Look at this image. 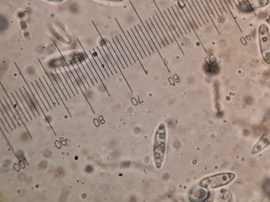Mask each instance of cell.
Here are the masks:
<instances>
[{
    "label": "cell",
    "mask_w": 270,
    "mask_h": 202,
    "mask_svg": "<svg viewBox=\"0 0 270 202\" xmlns=\"http://www.w3.org/2000/svg\"><path fill=\"white\" fill-rule=\"evenodd\" d=\"M234 177L235 175L233 173H222L205 178L200 184L201 186L205 187L216 188L227 184Z\"/></svg>",
    "instance_id": "6da1fadb"
},
{
    "label": "cell",
    "mask_w": 270,
    "mask_h": 202,
    "mask_svg": "<svg viewBox=\"0 0 270 202\" xmlns=\"http://www.w3.org/2000/svg\"><path fill=\"white\" fill-rule=\"evenodd\" d=\"M134 10H135V12H136V14H137V16H138V18H139V20H140V22H141V24H142V26H143V27H144V29H145V31H146V32H147V35H148V37H149V39H150V41H152V43H153V45H154V48H155V49H156V51H157V53H158V54H159V56H160V57H161V60H162V61H163V63H164V64H165V66H166V67H167V70H168V72H170V71H169V68H168V66H167V64H166V63H165V61H164V59H163V56H161V54H160V52H159V50H158V48H157V46H156V44H155V42H154V41H153V38H152V37H151V36H150V34H149V32H148V30H147V28H146V26H145V24H144V23H143V22H142V20H141V18H140V16H139V15H138V13H137V11H136V10H135V8H134Z\"/></svg>",
    "instance_id": "7a4b0ae2"
},
{
    "label": "cell",
    "mask_w": 270,
    "mask_h": 202,
    "mask_svg": "<svg viewBox=\"0 0 270 202\" xmlns=\"http://www.w3.org/2000/svg\"><path fill=\"white\" fill-rule=\"evenodd\" d=\"M259 142L262 143V145H256L255 146V147H254V149H253L252 151L253 153H256L260 152L261 150H262L263 149H264L267 145H268L270 143V142L269 141V139H267L266 137H265V138H261V140L259 141Z\"/></svg>",
    "instance_id": "3957f363"
},
{
    "label": "cell",
    "mask_w": 270,
    "mask_h": 202,
    "mask_svg": "<svg viewBox=\"0 0 270 202\" xmlns=\"http://www.w3.org/2000/svg\"><path fill=\"white\" fill-rule=\"evenodd\" d=\"M153 1H154V3H155V5H156V7H157V8H158V11H159V13H160V15H161V17H162V18H163V20H164V22H165V24H166V26H167V27H168V29H169V31H170V33H171V34H172V37H173V38H174V40H175V42H176V43H177V45H178V47H179V48H180V51H181V53H183V55H185V54H184V52H183V50H182V49H181V47H180V44H179V43H178V41H177V40H176V37H175V35H174V33H172V30H171V29H170V26H169V25H168V23H167V21H166V19H165V18H164V15H163V14H162V13H161V11H160V9H159V8H158V6H157V4H156V2H155V1H154V0H153Z\"/></svg>",
    "instance_id": "277c9868"
},
{
    "label": "cell",
    "mask_w": 270,
    "mask_h": 202,
    "mask_svg": "<svg viewBox=\"0 0 270 202\" xmlns=\"http://www.w3.org/2000/svg\"><path fill=\"white\" fill-rule=\"evenodd\" d=\"M178 5H179V6H180V8H181V10H182V11L183 12V13H184V14L185 15V17H186V18L187 20V21H188V23H189V25L191 26V28H192V30H193V31H194V33L195 34V35H196V36H197V39H198V40H199V41L200 42V44H201V45H202V47H203V49H204V50H205V49L204 48V46H203V44H202V43L201 42V41H200V37H199V36H198V35H197V33H196V31H195V29H194V25H193V24H192V23H191V21H190V20H189V19L188 18V16H187V14H186L185 12L184 11V10H183V8L182 7V6H181L180 5V3H179V2H178Z\"/></svg>",
    "instance_id": "5b68a950"
},
{
    "label": "cell",
    "mask_w": 270,
    "mask_h": 202,
    "mask_svg": "<svg viewBox=\"0 0 270 202\" xmlns=\"http://www.w3.org/2000/svg\"><path fill=\"white\" fill-rule=\"evenodd\" d=\"M120 29H121V31H122V33H123V34H124V36H125V38H126V40H127V42H128V44H129V45H130V48H131V50H133V53H134V54H135V56H136V58H137V60H138V62H139V63H140V65H141V67H142V69H143V70H144V72H145V73H146V75H147V71H146V70H145V68H144V66H143V65H142V63H141V61H140V59H139V57H138V55H137V54H136V52H135V50H134V49H133V46H132V45H131V43H130V41H129V40H128V37H127V36H126V34H125V32H124V31H123V30H122V29H121V27H120Z\"/></svg>",
    "instance_id": "8992f818"
},
{
    "label": "cell",
    "mask_w": 270,
    "mask_h": 202,
    "mask_svg": "<svg viewBox=\"0 0 270 202\" xmlns=\"http://www.w3.org/2000/svg\"><path fill=\"white\" fill-rule=\"evenodd\" d=\"M8 27V22L3 17L1 18V31L5 30Z\"/></svg>",
    "instance_id": "52a82bcc"
},
{
    "label": "cell",
    "mask_w": 270,
    "mask_h": 202,
    "mask_svg": "<svg viewBox=\"0 0 270 202\" xmlns=\"http://www.w3.org/2000/svg\"><path fill=\"white\" fill-rule=\"evenodd\" d=\"M164 13H165V15H166V16H167V19H168V21H169V23H170V25H171V26H172V29H173V30H174V31H175V33H176V35H177V37H178V38H179V39H180V35H179V34H178V32H177V31H176V28H175V26H174V25H173V24H172V21H171V20H170V18H169V16H168V15H167V13H166V11H165V10H164Z\"/></svg>",
    "instance_id": "ba28073f"
},
{
    "label": "cell",
    "mask_w": 270,
    "mask_h": 202,
    "mask_svg": "<svg viewBox=\"0 0 270 202\" xmlns=\"http://www.w3.org/2000/svg\"><path fill=\"white\" fill-rule=\"evenodd\" d=\"M149 21H150V23H151V24H152V26H153V28H154V30H155V31H156V33H157V35H158V37H159V39H160V41H161V43H162V44H163V46H164V47H166V45H165V43H164V41H163V39H162V38H161V36H160V34H159V33H158V31H157V29H156V27H155V26H154V23H153V21H152V20H151V19H150V18H149Z\"/></svg>",
    "instance_id": "9c48e42d"
},
{
    "label": "cell",
    "mask_w": 270,
    "mask_h": 202,
    "mask_svg": "<svg viewBox=\"0 0 270 202\" xmlns=\"http://www.w3.org/2000/svg\"><path fill=\"white\" fill-rule=\"evenodd\" d=\"M153 19H154V21H155V23H156V25H157V26L159 30H160V32H161V34H162V35H163V37H164V39H165V41H166V43L168 45H169V42H168V41L167 39V38H166V37L165 35H164V33H163V31H162V30L161 29V28H160V26L159 25L157 21H156V19H155V17H154V16H153Z\"/></svg>",
    "instance_id": "30bf717a"
},
{
    "label": "cell",
    "mask_w": 270,
    "mask_h": 202,
    "mask_svg": "<svg viewBox=\"0 0 270 202\" xmlns=\"http://www.w3.org/2000/svg\"><path fill=\"white\" fill-rule=\"evenodd\" d=\"M138 27H139V29H140V31H141V33H142V35H144V37H145V40H146V41H147V43H148V45H149V47H150V49H151V50H152V52H153V53H155V51H154V49H153V47H152V45H151V44H150V43H149V41H148V39H147V37H146V35H145V33H144V31H143V30H142V29H141V26H140V25H139V24H138Z\"/></svg>",
    "instance_id": "8fae6325"
},
{
    "label": "cell",
    "mask_w": 270,
    "mask_h": 202,
    "mask_svg": "<svg viewBox=\"0 0 270 202\" xmlns=\"http://www.w3.org/2000/svg\"><path fill=\"white\" fill-rule=\"evenodd\" d=\"M145 22H146V23L147 25L148 26V28H149V30H150V32H152V34H153V36H154V38H155V40L156 41V42H157V43L158 44V45H159V46L160 49H162V47L161 46V45L160 44L159 42V41H158V40H157V37H156V36H155V34H154V32H153V30H152V28L150 27V26L149 24V23H148V22H147V21H146H146H145Z\"/></svg>",
    "instance_id": "7c38bea8"
},
{
    "label": "cell",
    "mask_w": 270,
    "mask_h": 202,
    "mask_svg": "<svg viewBox=\"0 0 270 202\" xmlns=\"http://www.w3.org/2000/svg\"><path fill=\"white\" fill-rule=\"evenodd\" d=\"M134 28H135V30H136V32H137V34H138V36H139V37H140V40H141V41H142V43H143V44H144V46H145V48H146V50H147V52H148V54H149V55H151V53H150V51H149V49H148V48H147V45H146V43H145V42H144V40H143V39H142V37H141V35H140V33H139V32H138V30H137V27H136V26H134Z\"/></svg>",
    "instance_id": "4fadbf2b"
},
{
    "label": "cell",
    "mask_w": 270,
    "mask_h": 202,
    "mask_svg": "<svg viewBox=\"0 0 270 202\" xmlns=\"http://www.w3.org/2000/svg\"><path fill=\"white\" fill-rule=\"evenodd\" d=\"M156 16H157V19H158V20H159V22H160V24H161V25H162V26H163V27L164 28V30H165V32H166V34H167V36H168V38H169V40H170V42H171L172 43H173V41L172 40V38L170 37V35H169V34H168V33L167 31V30H166V29L165 27L164 26V24H163V22H162V21H161L160 19V18H159V17L158 15V14H156Z\"/></svg>",
    "instance_id": "5bb4252c"
},
{
    "label": "cell",
    "mask_w": 270,
    "mask_h": 202,
    "mask_svg": "<svg viewBox=\"0 0 270 202\" xmlns=\"http://www.w3.org/2000/svg\"><path fill=\"white\" fill-rule=\"evenodd\" d=\"M130 30H131V32H132V33H133V36H134V37H135V39H136V41H137V42H138V44H139V46H140V48H141V50H142V52L144 53V54L145 56L146 57H147V55L146 53V52H145V51H144V50L143 48H142V45H141V44H140V42H139V41L138 40V38H137V36H136V35L135 33H134V32L133 31V29H131H131H130Z\"/></svg>",
    "instance_id": "9a60e30c"
},
{
    "label": "cell",
    "mask_w": 270,
    "mask_h": 202,
    "mask_svg": "<svg viewBox=\"0 0 270 202\" xmlns=\"http://www.w3.org/2000/svg\"><path fill=\"white\" fill-rule=\"evenodd\" d=\"M182 2H183V3H184V5L185 7V8H186V10H187V12H188V14L189 15L190 17H191V18L192 20V22H193V23H194V26H195L196 27V29H198V26H197V24H196V22H195V20H194V19H193V16H192V15L191 14V12H189V11L188 10V8H187V6L186 5V4H185L184 2V1H182Z\"/></svg>",
    "instance_id": "2e32d148"
},
{
    "label": "cell",
    "mask_w": 270,
    "mask_h": 202,
    "mask_svg": "<svg viewBox=\"0 0 270 202\" xmlns=\"http://www.w3.org/2000/svg\"><path fill=\"white\" fill-rule=\"evenodd\" d=\"M167 10H168V12H169V14H170V16H171V17H172V20H173V21H174V23H175V24H176V26H177V28H178V30H179V31H180V34H181V36H183V37H184V35H183V32H181V30H180V26H179V25H178V24H177V22H176V20H175V19H174V16H173V15H172V13H171V12H170V10H169V8H167Z\"/></svg>",
    "instance_id": "e0dca14e"
},
{
    "label": "cell",
    "mask_w": 270,
    "mask_h": 202,
    "mask_svg": "<svg viewBox=\"0 0 270 202\" xmlns=\"http://www.w3.org/2000/svg\"><path fill=\"white\" fill-rule=\"evenodd\" d=\"M186 2H187V3H188V5L189 7V8H190V9H191V11L192 12V13H193V14H194V16H195V18H196V20H197V22H198V24H199V25H200V27H202V24H201V23H200V21H199V20H198V18H197V15H196V14H195V12H194V11L193 10V8H192V6L191 5V4H190V3H189V2L188 1V0H186Z\"/></svg>",
    "instance_id": "ac0fdd59"
},
{
    "label": "cell",
    "mask_w": 270,
    "mask_h": 202,
    "mask_svg": "<svg viewBox=\"0 0 270 202\" xmlns=\"http://www.w3.org/2000/svg\"><path fill=\"white\" fill-rule=\"evenodd\" d=\"M172 7V11H173V12H174V15H175V16H176V18H177V20H178V22H180V25H181V27H182V29H183V30H184V32H185V34H187V32H186V30H185V27H184V26H183V24H182V23H181V21H180V19H179V18H178V15H177V13H176V12H175V10H174V8H173V7H172H172Z\"/></svg>",
    "instance_id": "d6986e66"
},
{
    "label": "cell",
    "mask_w": 270,
    "mask_h": 202,
    "mask_svg": "<svg viewBox=\"0 0 270 202\" xmlns=\"http://www.w3.org/2000/svg\"><path fill=\"white\" fill-rule=\"evenodd\" d=\"M175 6L176 8H177V10L178 12V13H179V14H180V17H181V18L182 19V20H183V21L184 23V24H185V26H186V27H187V30H188V32H189V33H191V30H190V29H189V26H188V25H187V23H186V21H185V19H184L183 16V15H182V14H181V13H180V10H179L178 8L177 7V6H176V5H175Z\"/></svg>",
    "instance_id": "ffe728a7"
},
{
    "label": "cell",
    "mask_w": 270,
    "mask_h": 202,
    "mask_svg": "<svg viewBox=\"0 0 270 202\" xmlns=\"http://www.w3.org/2000/svg\"><path fill=\"white\" fill-rule=\"evenodd\" d=\"M127 33H128V35H129V37H130V38H131V41H132V42H133V44H134V45H135V48H136V50H137V51H138V53H139V55H140V57H141V59H144V57H143V56H142V54H141V52H140V51H139V49H138V47H137V45H136V43H135V41H133V37H131V35H130V33H129V32H128V31H127Z\"/></svg>",
    "instance_id": "44dd1931"
},
{
    "label": "cell",
    "mask_w": 270,
    "mask_h": 202,
    "mask_svg": "<svg viewBox=\"0 0 270 202\" xmlns=\"http://www.w3.org/2000/svg\"><path fill=\"white\" fill-rule=\"evenodd\" d=\"M191 2H192V4H193V6H194V7H195V10H196V11H197V13H198V15H199V16H200V19H201V20H202V22H203V24H204V25H205V24H205V22H204V20H203V18H202V15H200V12H199V11H198V9H197V7H196V5H195V3H194V2H193V1H192V0H191Z\"/></svg>",
    "instance_id": "7402d4cb"
},
{
    "label": "cell",
    "mask_w": 270,
    "mask_h": 202,
    "mask_svg": "<svg viewBox=\"0 0 270 202\" xmlns=\"http://www.w3.org/2000/svg\"><path fill=\"white\" fill-rule=\"evenodd\" d=\"M120 38H121V40H122V42H123V43H124V45H125V46H126V49H127V50H128V52H129V54H130V56H131V58H132V59H133V62H134V63H136V61H135V59H134V57H133V55H132V54H131V52H130V50H129V48H128V46H127V44H126V43H125V41H124V40H123V38H122V36H121V35H120Z\"/></svg>",
    "instance_id": "603a6c76"
},
{
    "label": "cell",
    "mask_w": 270,
    "mask_h": 202,
    "mask_svg": "<svg viewBox=\"0 0 270 202\" xmlns=\"http://www.w3.org/2000/svg\"><path fill=\"white\" fill-rule=\"evenodd\" d=\"M116 38H117V41H118V43H119V45H120V46H121V49H122V50H123V52H124V53H125V55H126V57H127V59H128V61H129V63H130V64H131V65H133V64H132V63H131V61H130V59H129V57H128V55H127V53H126V52H125V50H124V48H123V47H122V45H121V43H120V42H119V40H118V38H117V37H116Z\"/></svg>",
    "instance_id": "cb8c5ba5"
},
{
    "label": "cell",
    "mask_w": 270,
    "mask_h": 202,
    "mask_svg": "<svg viewBox=\"0 0 270 202\" xmlns=\"http://www.w3.org/2000/svg\"><path fill=\"white\" fill-rule=\"evenodd\" d=\"M195 1H196V3H197V5H198V7H200V11H201V12H202V13H203V15H204V18H205V19H206V21H207V23H208V22H209V21H208V19H207V17H206V15H205V13H204V11H203V10H202V7H201V6H200V3H199V2H198V1H197V0H195Z\"/></svg>",
    "instance_id": "d4e9b609"
},
{
    "label": "cell",
    "mask_w": 270,
    "mask_h": 202,
    "mask_svg": "<svg viewBox=\"0 0 270 202\" xmlns=\"http://www.w3.org/2000/svg\"><path fill=\"white\" fill-rule=\"evenodd\" d=\"M200 2H201V3H202V5H203V7H204V9H205V11H206V13H207V14H208V16H209V18H210V19H211V21H212V22H213V24H214V26H215V24H214V21H213V20H212V19H211V16H210V14H209V12H208V10H207V8H206V6H205V5H204V3H203V1H202V0H200Z\"/></svg>",
    "instance_id": "484cf974"
},
{
    "label": "cell",
    "mask_w": 270,
    "mask_h": 202,
    "mask_svg": "<svg viewBox=\"0 0 270 202\" xmlns=\"http://www.w3.org/2000/svg\"><path fill=\"white\" fill-rule=\"evenodd\" d=\"M205 2H206V4H207V6H208V7H209V10H210V11H211V14H213V16H214V18H215V15H214V13H213V11H212V10H211V7H210V6H209V4H208V2H207V0H205Z\"/></svg>",
    "instance_id": "4316f807"
},
{
    "label": "cell",
    "mask_w": 270,
    "mask_h": 202,
    "mask_svg": "<svg viewBox=\"0 0 270 202\" xmlns=\"http://www.w3.org/2000/svg\"><path fill=\"white\" fill-rule=\"evenodd\" d=\"M48 1H52V2H60V1H63V0H48Z\"/></svg>",
    "instance_id": "83f0119b"
},
{
    "label": "cell",
    "mask_w": 270,
    "mask_h": 202,
    "mask_svg": "<svg viewBox=\"0 0 270 202\" xmlns=\"http://www.w3.org/2000/svg\"><path fill=\"white\" fill-rule=\"evenodd\" d=\"M108 1H121V0H108Z\"/></svg>",
    "instance_id": "f1b7e54d"
}]
</instances>
